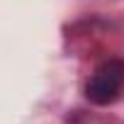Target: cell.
I'll return each instance as SVG.
<instances>
[{"instance_id":"6da1fadb","label":"cell","mask_w":124,"mask_h":124,"mask_svg":"<svg viewBox=\"0 0 124 124\" xmlns=\"http://www.w3.org/2000/svg\"><path fill=\"white\" fill-rule=\"evenodd\" d=\"M124 88V61L109 58L90 76L85 85V97L93 105H109Z\"/></svg>"}]
</instances>
